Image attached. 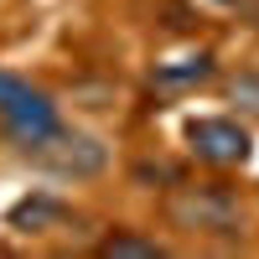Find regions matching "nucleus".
<instances>
[{"label":"nucleus","mask_w":259,"mask_h":259,"mask_svg":"<svg viewBox=\"0 0 259 259\" xmlns=\"http://www.w3.org/2000/svg\"><path fill=\"white\" fill-rule=\"evenodd\" d=\"M130 182H135L140 192H171V187H182V182H187V166L166 161V156H145V161L130 166Z\"/></svg>","instance_id":"6e6552de"},{"label":"nucleus","mask_w":259,"mask_h":259,"mask_svg":"<svg viewBox=\"0 0 259 259\" xmlns=\"http://www.w3.org/2000/svg\"><path fill=\"white\" fill-rule=\"evenodd\" d=\"M94 254H104V259H156V254H171V249L161 239H140L130 228H114V233H104L94 244Z\"/></svg>","instance_id":"0eeeda50"},{"label":"nucleus","mask_w":259,"mask_h":259,"mask_svg":"<svg viewBox=\"0 0 259 259\" xmlns=\"http://www.w3.org/2000/svg\"><path fill=\"white\" fill-rule=\"evenodd\" d=\"M166 223L202 244H244V197L228 182H182L166 192Z\"/></svg>","instance_id":"f257e3e1"},{"label":"nucleus","mask_w":259,"mask_h":259,"mask_svg":"<svg viewBox=\"0 0 259 259\" xmlns=\"http://www.w3.org/2000/svg\"><path fill=\"white\" fill-rule=\"evenodd\" d=\"M68 218H73L68 202H57L52 192H31V197H21V202L6 212V223L21 228V233H47V228H62Z\"/></svg>","instance_id":"423d86ee"},{"label":"nucleus","mask_w":259,"mask_h":259,"mask_svg":"<svg viewBox=\"0 0 259 259\" xmlns=\"http://www.w3.org/2000/svg\"><path fill=\"white\" fill-rule=\"evenodd\" d=\"M187 156L207 171H244L254 161V135L233 114H197L187 119Z\"/></svg>","instance_id":"7ed1b4c3"},{"label":"nucleus","mask_w":259,"mask_h":259,"mask_svg":"<svg viewBox=\"0 0 259 259\" xmlns=\"http://www.w3.org/2000/svg\"><path fill=\"white\" fill-rule=\"evenodd\" d=\"M212 78H218V57H212V52H197V57L156 62L150 89H156V99H182V94H192V89H207Z\"/></svg>","instance_id":"39448f33"},{"label":"nucleus","mask_w":259,"mask_h":259,"mask_svg":"<svg viewBox=\"0 0 259 259\" xmlns=\"http://www.w3.org/2000/svg\"><path fill=\"white\" fill-rule=\"evenodd\" d=\"M223 99L233 104V114L259 119V68H239L223 78Z\"/></svg>","instance_id":"1a4fd4ad"},{"label":"nucleus","mask_w":259,"mask_h":259,"mask_svg":"<svg viewBox=\"0 0 259 259\" xmlns=\"http://www.w3.org/2000/svg\"><path fill=\"white\" fill-rule=\"evenodd\" d=\"M62 124H68L62 119V104L47 89H36L31 78L0 68V135H6V145L16 156H36Z\"/></svg>","instance_id":"f03ea898"},{"label":"nucleus","mask_w":259,"mask_h":259,"mask_svg":"<svg viewBox=\"0 0 259 259\" xmlns=\"http://www.w3.org/2000/svg\"><path fill=\"white\" fill-rule=\"evenodd\" d=\"M31 166H41L47 177H62V182H94L109 171V145H104L99 135H89V130H73L62 124L57 135L36 150V156H26Z\"/></svg>","instance_id":"20e7f679"}]
</instances>
